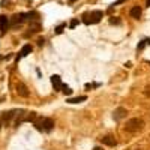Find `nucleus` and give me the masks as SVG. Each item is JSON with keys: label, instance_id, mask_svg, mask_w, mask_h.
I'll return each instance as SVG.
<instances>
[{"label": "nucleus", "instance_id": "1", "mask_svg": "<svg viewBox=\"0 0 150 150\" xmlns=\"http://www.w3.org/2000/svg\"><path fill=\"white\" fill-rule=\"evenodd\" d=\"M33 126L39 131V132H51L56 126V123L53 119H47V117H36L33 120Z\"/></svg>", "mask_w": 150, "mask_h": 150}, {"label": "nucleus", "instance_id": "2", "mask_svg": "<svg viewBox=\"0 0 150 150\" xmlns=\"http://www.w3.org/2000/svg\"><path fill=\"white\" fill-rule=\"evenodd\" d=\"M102 17H104L102 11H90V12L83 14V23L87 24V26H90V24H98L102 20Z\"/></svg>", "mask_w": 150, "mask_h": 150}, {"label": "nucleus", "instance_id": "3", "mask_svg": "<svg viewBox=\"0 0 150 150\" xmlns=\"http://www.w3.org/2000/svg\"><path fill=\"white\" fill-rule=\"evenodd\" d=\"M144 126V122L141 119H131L126 122V126H125V131H128V132H138L141 131Z\"/></svg>", "mask_w": 150, "mask_h": 150}, {"label": "nucleus", "instance_id": "4", "mask_svg": "<svg viewBox=\"0 0 150 150\" xmlns=\"http://www.w3.org/2000/svg\"><path fill=\"white\" fill-rule=\"evenodd\" d=\"M29 20V14H24V12H20V14H15L14 17H12L11 23H12V27H17V24L20 26V24H23L24 21H27Z\"/></svg>", "mask_w": 150, "mask_h": 150}, {"label": "nucleus", "instance_id": "5", "mask_svg": "<svg viewBox=\"0 0 150 150\" xmlns=\"http://www.w3.org/2000/svg\"><path fill=\"white\" fill-rule=\"evenodd\" d=\"M128 114V111L126 108H123V107H119L117 110H114V112H112V119H114L116 122H120L122 119H125Z\"/></svg>", "mask_w": 150, "mask_h": 150}, {"label": "nucleus", "instance_id": "6", "mask_svg": "<svg viewBox=\"0 0 150 150\" xmlns=\"http://www.w3.org/2000/svg\"><path fill=\"white\" fill-rule=\"evenodd\" d=\"M15 89H17V93H18L20 96H23V98H29L30 92H29L27 86L24 84V83H18V84L15 86Z\"/></svg>", "mask_w": 150, "mask_h": 150}, {"label": "nucleus", "instance_id": "7", "mask_svg": "<svg viewBox=\"0 0 150 150\" xmlns=\"http://www.w3.org/2000/svg\"><path fill=\"white\" fill-rule=\"evenodd\" d=\"M9 29V18L6 15H0V30H2V35H5Z\"/></svg>", "mask_w": 150, "mask_h": 150}, {"label": "nucleus", "instance_id": "8", "mask_svg": "<svg viewBox=\"0 0 150 150\" xmlns=\"http://www.w3.org/2000/svg\"><path fill=\"white\" fill-rule=\"evenodd\" d=\"M29 30H30V33H38V32H41V30H42V24L38 21V20H33V21H30Z\"/></svg>", "mask_w": 150, "mask_h": 150}, {"label": "nucleus", "instance_id": "9", "mask_svg": "<svg viewBox=\"0 0 150 150\" xmlns=\"http://www.w3.org/2000/svg\"><path fill=\"white\" fill-rule=\"evenodd\" d=\"M32 50H33V48H32V45H30V44H26V45H24V47L21 48L20 54L17 56V62H18L21 57H26V56H29V54L32 53Z\"/></svg>", "mask_w": 150, "mask_h": 150}, {"label": "nucleus", "instance_id": "10", "mask_svg": "<svg viewBox=\"0 0 150 150\" xmlns=\"http://www.w3.org/2000/svg\"><path fill=\"white\" fill-rule=\"evenodd\" d=\"M51 84L54 87V90H62V87H63V83H62L59 75H53L51 77Z\"/></svg>", "mask_w": 150, "mask_h": 150}, {"label": "nucleus", "instance_id": "11", "mask_svg": "<svg viewBox=\"0 0 150 150\" xmlns=\"http://www.w3.org/2000/svg\"><path fill=\"white\" fill-rule=\"evenodd\" d=\"M101 141H102V144L110 146V147H114V146H116V140H114V137H112V135H105V137H102Z\"/></svg>", "mask_w": 150, "mask_h": 150}, {"label": "nucleus", "instance_id": "12", "mask_svg": "<svg viewBox=\"0 0 150 150\" xmlns=\"http://www.w3.org/2000/svg\"><path fill=\"white\" fill-rule=\"evenodd\" d=\"M129 14H131V17L132 18H135V20H138L140 17H141V6H138V5H135L131 11H129Z\"/></svg>", "mask_w": 150, "mask_h": 150}, {"label": "nucleus", "instance_id": "13", "mask_svg": "<svg viewBox=\"0 0 150 150\" xmlns=\"http://www.w3.org/2000/svg\"><path fill=\"white\" fill-rule=\"evenodd\" d=\"M87 99V96H78V98H68L66 102L68 104H80V102H84Z\"/></svg>", "mask_w": 150, "mask_h": 150}, {"label": "nucleus", "instance_id": "14", "mask_svg": "<svg viewBox=\"0 0 150 150\" xmlns=\"http://www.w3.org/2000/svg\"><path fill=\"white\" fill-rule=\"evenodd\" d=\"M147 45H150V38H149V39H143L138 45H137V50H143V48L147 47Z\"/></svg>", "mask_w": 150, "mask_h": 150}, {"label": "nucleus", "instance_id": "15", "mask_svg": "<svg viewBox=\"0 0 150 150\" xmlns=\"http://www.w3.org/2000/svg\"><path fill=\"white\" fill-rule=\"evenodd\" d=\"M65 27H66L65 23L60 24V26H57V27H56V35H62V33H63V30H65Z\"/></svg>", "mask_w": 150, "mask_h": 150}, {"label": "nucleus", "instance_id": "16", "mask_svg": "<svg viewBox=\"0 0 150 150\" xmlns=\"http://www.w3.org/2000/svg\"><path fill=\"white\" fill-rule=\"evenodd\" d=\"M62 92H63L65 95H72V89H71V87H68L66 84H63V87H62Z\"/></svg>", "mask_w": 150, "mask_h": 150}, {"label": "nucleus", "instance_id": "17", "mask_svg": "<svg viewBox=\"0 0 150 150\" xmlns=\"http://www.w3.org/2000/svg\"><path fill=\"white\" fill-rule=\"evenodd\" d=\"M110 24H116V26H119V24H122V21L117 17H112V18H110Z\"/></svg>", "mask_w": 150, "mask_h": 150}, {"label": "nucleus", "instance_id": "18", "mask_svg": "<svg viewBox=\"0 0 150 150\" xmlns=\"http://www.w3.org/2000/svg\"><path fill=\"white\" fill-rule=\"evenodd\" d=\"M78 24H80V21H78L77 18H74V20H72V21L69 23V27H71V29H74V27H77Z\"/></svg>", "mask_w": 150, "mask_h": 150}, {"label": "nucleus", "instance_id": "19", "mask_svg": "<svg viewBox=\"0 0 150 150\" xmlns=\"http://www.w3.org/2000/svg\"><path fill=\"white\" fill-rule=\"evenodd\" d=\"M44 44H45V39H44V38H39V39H38V45L42 47Z\"/></svg>", "mask_w": 150, "mask_h": 150}, {"label": "nucleus", "instance_id": "20", "mask_svg": "<svg viewBox=\"0 0 150 150\" xmlns=\"http://www.w3.org/2000/svg\"><path fill=\"white\" fill-rule=\"evenodd\" d=\"M123 2H126V0H117V2H114L111 6H117V5H120V3H123Z\"/></svg>", "mask_w": 150, "mask_h": 150}, {"label": "nucleus", "instance_id": "21", "mask_svg": "<svg viewBox=\"0 0 150 150\" xmlns=\"http://www.w3.org/2000/svg\"><path fill=\"white\" fill-rule=\"evenodd\" d=\"M144 95H146V96H150V86H147V87H146V92H144Z\"/></svg>", "mask_w": 150, "mask_h": 150}, {"label": "nucleus", "instance_id": "22", "mask_svg": "<svg viewBox=\"0 0 150 150\" xmlns=\"http://www.w3.org/2000/svg\"><path fill=\"white\" fill-rule=\"evenodd\" d=\"M125 66H126V68H132V63H131V62H128V63H125Z\"/></svg>", "mask_w": 150, "mask_h": 150}, {"label": "nucleus", "instance_id": "23", "mask_svg": "<svg viewBox=\"0 0 150 150\" xmlns=\"http://www.w3.org/2000/svg\"><path fill=\"white\" fill-rule=\"evenodd\" d=\"M146 6H149V8H150V0H146Z\"/></svg>", "mask_w": 150, "mask_h": 150}, {"label": "nucleus", "instance_id": "24", "mask_svg": "<svg viewBox=\"0 0 150 150\" xmlns=\"http://www.w3.org/2000/svg\"><path fill=\"white\" fill-rule=\"evenodd\" d=\"M93 150H102V149H101V147H95Z\"/></svg>", "mask_w": 150, "mask_h": 150}, {"label": "nucleus", "instance_id": "25", "mask_svg": "<svg viewBox=\"0 0 150 150\" xmlns=\"http://www.w3.org/2000/svg\"><path fill=\"white\" fill-rule=\"evenodd\" d=\"M75 2V0H69V3H74Z\"/></svg>", "mask_w": 150, "mask_h": 150}]
</instances>
